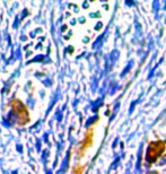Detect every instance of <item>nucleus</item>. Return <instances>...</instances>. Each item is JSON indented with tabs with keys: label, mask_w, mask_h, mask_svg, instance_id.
<instances>
[{
	"label": "nucleus",
	"mask_w": 166,
	"mask_h": 174,
	"mask_svg": "<svg viewBox=\"0 0 166 174\" xmlns=\"http://www.w3.org/2000/svg\"><path fill=\"white\" fill-rule=\"evenodd\" d=\"M14 113L16 114V123L18 126H26L30 122V112L26 105L18 98H14L10 103Z\"/></svg>",
	"instance_id": "nucleus-1"
},
{
	"label": "nucleus",
	"mask_w": 166,
	"mask_h": 174,
	"mask_svg": "<svg viewBox=\"0 0 166 174\" xmlns=\"http://www.w3.org/2000/svg\"><path fill=\"white\" fill-rule=\"evenodd\" d=\"M165 150V142L164 141H154L149 145V149L147 151V157L150 163H154L158 159L159 156L163 155Z\"/></svg>",
	"instance_id": "nucleus-2"
},
{
	"label": "nucleus",
	"mask_w": 166,
	"mask_h": 174,
	"mask_svg": "<svg viewBox=\"0 0 166 174\" xmlns=\"http://www.w3.org/2000/svg\"><path fill=\"white\" fill-rule=\"evenodd\" d=\"M93 144V129H91V130L87 132L86 135V138H85V140L81 142V146H80V155H82V154L86 151V149L88 148V147H91V145Z\"/></svg>",
	"instance_id": "nucleus-3"
}]
</instances>
